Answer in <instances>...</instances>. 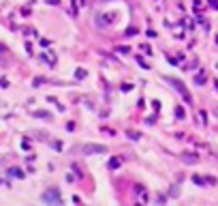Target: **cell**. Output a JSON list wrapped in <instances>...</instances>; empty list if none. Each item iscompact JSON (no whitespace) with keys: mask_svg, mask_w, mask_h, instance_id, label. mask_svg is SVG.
Returning <instances> with one entry per match:
<instances>
[{"mask_svg":"<svg viewBox=\"0 0 218 206\" xmlns=\"http://www.w3.org/2000/svg\"><path fill=\"white\" fill-rule=\"evenodd\" d=\"M43 202H49V204H60L62 200H60V193H58V191H47V193H43Z\"/></svg>","mask_w":218,"mask_h":206,"instance_id":"cell-1","label":"cell"},{"mask_svg":"<svg viewBox=\"0 0 218 206\" xmlns=\"http://www.w3.org/2000/svg\"><path fill=\"white\" fill-rule=\"evenodd\" d=\"M92 152H107V146H99V144L84 146V155H92Z\"/></svg>","mask_w":218,"mask_h":206,"instance_id":"cell-2","label":"cell"},{"mask_svg":"<svg viewBox=\"0 0 218 206\" xmlns=\"http://www.w3.org/2000/svg\"><path fill=\"white\" fill-rule=\"evenodd\" d=\"M169 84H173V86H175V88L180 90V93H182V97H184L186 101H190V95H188V90H186V88L182 86V82H178V80H173V77H169Z\"/></svg>","mask_w":218,"mask_h":206,"instance_id":"cell-3","label":"cell"},{"mask_svg":"<svg viewBox=\"0 0 218 206\" xmlns=\"http://www.w3.org/2000/svg\"><path fill=\"white\" fill-rule=\"evenodd\" d=\"M11 174H13V176H17V178H21V176H24V174H21V170H17V168H15V170H11Z\"/></svg>","mask_w":218,"mask_h":206,"instance_id":"cell-4","label":"cell"},{"mask_svg":"<svg viewBox=\"0 0 218 206\" xmlns=\"http://www.w3.org/2000/svg\"><path fill=\"white\" fill-rule=\"evenodd\" d=\"M118 165H120L118 159H111V161H109V168H118Z\"/></svg>","mask_w":218,"mask_h":206,"instance_id":"cell-5","label":"cell"}]
</instances>
